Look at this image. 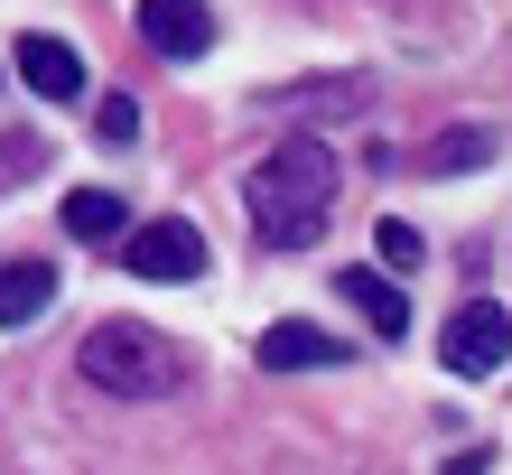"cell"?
Returning a JSON list of instances; mask_svg holds the SVG:
<instances>
[{
    "instance_id": "6",
    "label": "cell",
    "mask_w": 512,
    "mask_h": 475,
    "mask_svg": "<svg viewBox=\"0 0 512 475\" xmlns=\"http://www.w3.org/2000/svg\"><path fill=\"white\" fill-rule=\"evenodd\" d=\"M10 56H19V84H28V94H47V103H75L84 94V56L66 38H47V28H28Z\"/></svg>"
},
{
    "instance_id": "4",
    "label": "cell",
    "mask_w": 512,
    "mask_h": 475,
    "mask_svg": "<svg viewBox=\"0 0 512 475\" xmlns=\"http://www.w3.org/2000/svg\"><path fill=\"white\" fill-rule=\"evenodd\" d=\"M122 261H131L140 280H205V233L187 215H159V224H140L131 243H122Z\"/></svg>"
},
{
    "instance_id": "5",
    "label": "cell",
    "mask_w": 512,
    "mask_h": 475,
    "mask_svg": "<svg viewBox=\"0 0 512 475\" xmlns=\"http://www.w3.org/2000/svg\"><path fill=\"white\" fill-rule=\"evenodd\" d=\"M261 364L270 373H336L345 364V345L336 336H326V326H308V317H280V326H261Z\"/></svg>"
},
{
    "instance_id": "7",
    "label": "cell",
    "mask_w": 512,
    "mask_h": 475,
    "mask_svg": "<svg viewBox=\"0 0 512 475\" xmlns=\"http://www.w3.org/2000/svg\"><path fill=\"white\" fill-rule=\"evenodd\" d=\"M140 38L159 56H205L215 47V10L205 0H140Z\"/></svg>"
},
{
    "instance_id": "12",
    "label": "cell",
    "mask_w": 512,
    "mask_h": 475,
    "mask_svg": "<svg viewBox=\"0 0 512 475\" xmlns=\"http://www.w3.org/2000/svg\"><path fill=\"white\" fill-rule=\"evenodd\" d=\"M494 150H503V140H494V131H447V140H438V150H429V168H447V177H457V168H485Z\"/></svg>"
},
{
    "instance_id": "11",
    "label": "cell",
    "mask_w": 512,
    "mask_h": 475,
    "mask_svg": "<svg viewBox=\"0 0 512 475\" xmlns=\"http://www.w3.org/2000/svg\"><path fill=\"white\" fill-rule=\"evenodd\" d=\"M364 94H373V84L345 75V84H280L270 103H280V112H364Z\"/></svg>"
},
{
    "instance_id": "1",
    "label": "cell",
    "mask_w": 512,
    "mask_h": 475,
    "mask_svg": "<svg viewBox=\"0 0 512 475\" xmlns=\"http://www.w3.org/2000/svg\"><path fill=\"white\" fill-rule=\"evenodd\" d=\"M326 196H336V150H326L317 131H298V140H280L261 168H252V187H243V205H252V233L270 252H298V243H317L326 233Z\"/></svg>"
},
{
    "instance_id": "15",
    "label": "cell",
    "mask_w": 512,
    "mask_h": 475,
    "mask_svg": "<svg viewBox=\"0 0 512 475\" xmlns=\"http://www.w3.org/2000/svg\"><path fill=\"white\" fill-rule=\"evenodd\" d=\"M438 475H485V457H457V466H438Z\"/></svg>"
},
{
    "instance_id": "8",
    "label": "cell",
    "mask_w": 512,
    "mask_h": 475,
    "mask_svg": "<svg viewBox=\"0 0 512 475\" xmlns=\"http://www.w3.org/2000/svg\"><path fill=\"white\" fill-rule=\"evenodd\" d=\"M56 224H66V243H131V205L122 196H103V187H75L66 205H56Z\"/></svg>"
},
{
    "instance_id": "2",
    "label": "cell",
    "mask_w": 512,
    "mask_h": 475,
    "mask_svg": "<svg viewBox=\"0 0 512 475\" xmlns=\"http://www.w3.org/2000/svg\"><path fill=\"white\" fill-rule=\"evenodd\" d=\"M75 364H84V382L112 392V401H159V392L187 382V354H177L159 326H140V317H103L94 336L75 345Z\"/></svg>"
},
{
    "instance_id": "13",
    "label": "cell",
    "mask_w": 512,
    "mask_h": 475,
    "mask_svg": "<svg viewBox=\"0 0 512 475\" xmlns=\"http://www.w3.org/2000/svg\"><path fill=\"white\" fill-rule=\"evenodd\" d=\"M373 243H382V271H391V280L419 271V233H410L401 215H382V224H373Z\"/></svg>"
},
{
    "instance_id": "3",
    "label": "cell",
    "mask_w": 512,
    "mask_h": 475,
    "mask_svg": "<svg viewBox=\"0 0 512 475\" xmlns=\"http://www.w3.org/2000/svg\"><path fill=\"white\" fill-rule=\"evenodd\" d=\"M438 354H447V373H457V382L503 373V364H512V317H503V299H466L457 317H447Z\"/></svg>"
},
{
    "instance_id": "14",
    "label": "cell",
    "mask_w": 512,
    "mask_h": 475,
    "mask_svg": "<svg viewBox=\"0 0 512 475\" xmlns=\"http://www.w3.org/2000/svg\"><path fill=\"white\" fill-rule=\"evenodd\" d=\"M94 131L112 140V150H131V140H140V103H131V94H103V103H94Z\"/></svg>"
},
{
    "instance_id": "9",
    "label": "cell",
    "mask_w": 512,
    "mask_h": 475,
    "mask_svg": "<svg viewBox=\"0 0 512 475\" xmlns=\"http://www.w3.org/2000/svg\"><path fill=\"white\" fill-rule=\"evenodd\" d=\"M336 289L373 317V336H382V345H391V336H410V299H401V280H382V271H345Z\"/></svg>"
},
{
    "instance_id": "10",
    "label": "cell",
    "mask_w": 512,
    "mask_h": 475,
    "mask_svg": "<svg viewBox=\"0 0 512 475\" xmlns=\"http://www.w3.org/2000/svg\"><path fill=\"white\" fill-rule=\"evenodd\" d=\"M47 299H56V271H47V261H10V280H0V317H10V326H38Z\"/></svg>"
}]
</instances>
